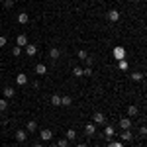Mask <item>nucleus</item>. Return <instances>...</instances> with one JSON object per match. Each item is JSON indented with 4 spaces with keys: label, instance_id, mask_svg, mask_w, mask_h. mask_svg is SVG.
<instances>
[{
    "label": "nucleus",
    "instance_id": "f257e3e1",
    "mask_svg": "<svg viewBox=\"0 0 147 147\" xmlns=\"http://www.w3.org/2000/svg\"><path fill=\"white\" fill-rule=\"evenodd\" d=\"M112 55H114V59L116 61H120V59H125V49L122 45H116L112 49Z\"/></svg>",
    "mask_w": 147,
    "mask_h": 147
},
{
    "label": "nucleus",
    "instance_id": "f03ea898",
    "mask_svg": "<svg viewBox=\"0 0 147 147\" xmlns=\"http://www.w3.org/2000/svg\"><path fill=\"white\" fill-rule=\"evenodd\" d=\"M106 18H108V22H112V24L120 22V12H118V10H108Z\"/></svg>",
    "mask_w": 147,
    "mask_h": 147
},
{
    "label": "nucleus",
    "instance_id": "7ed1b4c3",
    "mask_svg": "<svg viewBox=\"0 0 147 147\" xmlns=\"http://www.w3.org/2000/svg\"><path fill=\"white\" fill-rule=\"evenodd\" d=\"M104 122H106V118H104L102 112H96L94 116H92V124L94 125H104Z\"/></svg>",
    "mask_w": 147,
    "mask_h": 147
},
{
    "label": "nucleus",
    "instance_id": "20e7f679",
    "mask_svg": "<svg viewBox=\"0 0 147 147\" xmlns=\"http://www.w3.org/2000/svg\"><path fill=\"white\" fill-rule=\"evenodd\" d=\"M14 137H16L18 143H24V141L28 139V131H26V129H18V131L14 134Z\"/></svg>",
    "mask_w": 147,
    "mask_h": 147
},
{
    "label": "nucleus",
    "instance_id": "39448f33",
    "mask_svg": "<svg viewBox=\"0 0 147 147\" xmlns=\"http://www.w3.org/2000/svg\"><path fill=\"white\" fill-rule=\"evenodd\" d=\"M134 139V134H131V129H124L122 134H120V141H131Z\"/></svg>",
    "mask_w": 147,
    "mask_h": 147
},
{
    "label": "nucleus",
    "instance_id": "423d86ee",
    "mask_svg": "<svg viewBox=\"0 0 147 147\" xmlns=\"http://www.w3.org/2000/svg\"><path fill=\"white\" fill-rule=\"evenodd\" d=\"M16 84H20V86H26V84H28V77H26L24 73H18V75H16Z\"/></svg>",
    "mask_w": 147,
    "mask_h": 147
},
{
    "label": "nucleus",
    "instance_id": "0eeeda50",
    "mask_svg": "<svg viewBox=\"0 0 147 147\" xmlns=\"http://www.w3.org/2000/svg\"><path fill=\"white\" fill-rule=\"evenodd\" d=\"M51 139H53V131H51V129H41V141H51Z\"/></svg>",
    "mask_w": 147,
    "mask_h": 147
},
{
    "label": "nucleus",
    "instance_id": "6e6552de",
    "mask_svg": "<svg viewBox=\"0 0 147 147\" xmlns=\"http://www.w3.org/2000/svg\"><path fill=\"white\" fill-rule=\"evenodd\" d=\"M16 45L18 47H26L28 45V37H26V34H20L18 37H16Z\"/></svg>",
    "mask_w": 147,
    "mask_h": 147
},
{
    "label": "nucleus",
    "instance_id": "1a4fd4ad",
    "mask_svg": "<svg viewBox=\"0 0 147 147\" xmlns=\"http://www.w3.org/2000/svg\"><path fill=\"white\" fill-rule=\"evenodd\" d=\"M84 134H86V136H94V134H96V125L92 124V122H88V124L84 125Z\"/></svg>",
    "mask_w": 147,
    "mask_h": 147
},
{
    "label": "nucleus",
    "instance_id": "9d476101",
    "mask_svg": "<svg viewBox=\"0 0 147 147\" xmlns=\"http://www.w3.org/2000/svg\"><path fill=\"white\" fill-rule=\"evenodd\" d=\"M120 127L122 129H131V118H122L120 120Z\"/></svg>",
    "mask_w": 147,
    "mask_h": 147
},
{
    "label": "nucleus",
    "instance_id": "9b49d317",
    "mask_svg": "<svg viewBox=\"0 0 147 147\" xmlns=\"http://www.w3.org/2000/svg\"><path fill=\"white\" fill-rule=\"evenodd\" d=\"M35 129H37V122H35V120H30V122L26 124V131H28V134H34Z\"/></svg>",
    "mask_w": 147,
    "mask_h": 147
},
{
    "label": "nucleus",
    "instance_id": "f8f14e48",
    "mask_svg": "<svg viewBox=\"0 0 147 147\" xmlns=\"http://www.w3.org/2000/svg\"><path fill=\"white\" fill-rule=\"evenodd\" d=\"M35 53H37V47L34 45V43H28L26 45V55H30V57H34Z\"/></svg>",
    "mask_w": 147,
    "mask_h": 147
},
{
    "label": "nucleus",
    "instance_id": "ddd939ff",
    "mask_svg": "<svg viewBox=\"0 0 147 147\" xmlns=\"http://www.w3.org/2000/svg\"><path fill=\"white\" fill-rule=\"evenodd\" d=\"M2 94H4V98H6V100H8V98H12V96H14V94H16V90H14V88H12V86H6V88H4V90H2Z\"/></svg>",
    "mask_w": 147,
    "mask_h": 147
},
{
    "label": "nucleus",
    "instance_id": "4468645a",
    "mask_svg": "<svg viewBox=\"0 0 147 147\" xmlns=\"http://www.w3.org/2000/svg\"><path fill=\"white\" fill-rule=\"evenodd\" d=\"M35 73H37V75H45V73H47V65L37 63V65H35Z\"/></svg>",
    "mask_w": 147,
    "mask_h": 147
},
{
    "label": "nucleus",
    "instance_id": "2eb2a0df",
    "mask_svg": "<svg viewBox=\"0 0 147 147\" xmlns=\"http://www.w3.org/2000/svg\"><path fill=\"white\" fill-rule=\"evenodd\" d=\"M18 22L22 24V26L30 22V16H28V12H20V16H18Z\"/></svg>",
    "mask_w": 147,
    "mask_h": 147
},
{
    "label": "nucleus",
    "instance_id": "dca6fc26",
    "mask_svg": "<svg viewBox=\"0 0 147 147\" xmlns=\"http://www.w3.org/2000/svg\"><path fill=\"white\" fill-rule=\"evenodd\" d=\"M104 136L106 137H114L116 136V129H114L112 125H106V127H104Z\"/></svg>",
    "mask_w": 147,
    "mask_h": 147
},
{
    "label": "nucleus",
    "instance_id": "f3484780",
    "mask_svg": "<svg viewBox=\"0 0 147 147\" xmlns=\"http://www.w3.org/2000/svg\"><path fill=\"white\" fill-rule=\"evenodd\" d=\"M59 55H61V51H59V49H57V47H51V49H49V57H51V59H59Z\"/></svg>",
    "mask_w": 147,
    "mask_h": 147
},
{
    "label": "nucleus",
    "instance_id": "a211bd4d",
    "mask_svg": "<svg viewBox=\"0 0 147 147\" xmlns=\"http://www.w3.org/2000/svg\"><path fill=\"white\" fill-rule=\"evenodd\" d=\"M118 69H120V71H127V69H129V63H127L125 59H120V61H118Z\"/></svg>",
    "mask_w": 147,
    "mask_h": 147
},
{
    "label": "nucleus",
    "instance_id": "6ab92c4d",
    "mask_svg": "<svg viewBox=\"0 0 147 147\" xmlns=\"http://www.w3.org/2000/svg\"><path fill=\"white\" fill-rule=\"evenodd\" d=\"M137 106H127V118H134V116H137Z\"/></svg>",
    "mask_w": 147,
    "mask_h": 147
},
{
    "label": "nucleus",
    "instance_id": "aec40b11",
    "mask_svg": "<svg viewBox=\"0 0 147 147\" xmlns=\"http://www.w3.org/2000/svg\"><path fill=\"white\" fill-rule=\"evenodd\" d=\"M129 79L134 80V82H139V80H143V73H131Z\"/></svg>",
    "mask_w": 147,
    "mask_h": 147
},
{
    "label": "nucleus",
    "instance_id": "412c9836",
    "mask_svg": "<svg viewBox=\"0 0 147 147\" xmlns=\"http://www.w3.org/2000/svg\"><path fill=\"white\" fill-rule=\"evenodd\" d=\"M75 137H77V131H75V129H67V134H65V139H67V141H73Z\"/></svg>",
    "mask_w": 147,
    "mask_h": 147
},
{
    "label": "nucleus",
    "instance_id": "4be33fe9",
    "mask_svg": "<svg viewBox=\"0 0 147 147\" xmlns=\"http://www.w3.org/2000/svg\"><path fill=\"white\" fill-rule=\"evenodd\" d=\"M71 104H73L71 96H61V106H71Z\"/></svg>",
    "mask_w": 147,
    "mask_h": 147
},
{
    "label": "nucleus",
    "instance_id": "5701e85b",
    "mask_svg": "<svg viewBox=\"0 0 147 147\" xmlns=\"http://www.w3.org/2000/svg\"><path fill=\"white\" fill-rule=\"evenodd\" d=\"M51 104H53V106H61V96H59V94H53V96H51Z\"/></svg>",
    "mask_w": 147,
    "mask_h": 147
},
{
    "label": "nucleus",
    "instance_id": "b1692460",
    "mask_svg": "<svg viewBox=\"0 0 147 147\" xmlns=\"http://www.w3.org/2000/svg\"><path fill=\"white\" fill-rule=\"evenodd\" d=\"M6 110H8V100L0 98V112H6Z\"/></svg>",
    "mask_w": 147,
    "mask_h": 147
},
{
    "label": "nucleus",
    "instance_id": "393cba45",
    "mask_svg": "<svg viewBox=\"0 0 147 147\" xmlns=\"http://www.w3.org/2000/svg\"><path fill=\"white\" fill-rule=\"evenodd\" d=\"M77 55H79V59H80V61H86V59H88V53H86L84 49H80V51L77 53Z\"/></svg>",
    "mask_w": 147,
    "mask_h": 147
},
{
    "label": "nucleus",
    "instance_id": "a878e982",
    "mask_svg": "<svg viewBox=\"0 0 147 147\" xmlns=\"http://www.w3.org/2000/svg\"><path fill=\"white\" fill-rule=\"evenodd\" d=\"M108 147H124V141H120V139H118V141H110Z\"/></svg>",
    "mask_w": 147,
    "mask_h": 147
},
{
    "label": "nucleus",
    "instance_id": "bb28decb",
    "mask_svg": "<svg viewBox=\"0 0 147 147\" xmlns=\"http://www.w3.org/2000/svg\"><path fill=\"white\" fill-rule=\"evenodd\" d=\"M12 55H14V57H20V55H22V47L16 45L14 49H12Z\"/></svg>",
    "mask_w": 147,
    "mask_h": 147
},
{
    "label": "nucleus",
    "instance_id": "cd10ccee",
    "mask_svg": "<svg viewBox=\"0 0 147 147\" xmlns=\"http://www.w3.org/2000/svg\"><path fill=\"white\" fill-rule=\"evenodd\" d=\"M73 75H75V77H82V69L80 67H73Z\"/></svg>",
    "mask_w": 147,
    "mask_h": 147
},
{
    "label": "nucleus",
    "instance_id": "c85d7f7f",
    "mask_svg": "<svg viewBox=\"0 0 147 147\" xmlns=\"http://www.w3.org/2000/svg\"><path fill=\"white\" fill-rule=\"evenodd\" d=\"M67 145H69V141H67V139H65V137L57 141V147H67Z\"/></svg>",
    "mask_w": 147,
    "mask_h": 147
},
{
    "label": "nucleus",
    "instance_id": "c756f323",
    "mask_svg": "<svg viewBox=\"0 0 147 147\" xmlns=\"http://www.w3.org/2000/svg\"><path fill=\"white\" fill-rule=\"evenodd\" d=\"M90 75H92V69H90V67L82 69V77H90Z\"/></svg>",
    "mask_w": 147,
    "mask_h": 147
},
{
    "label": "nucleus",
    "instance_id": "7c9ffc66",
    "mask_svg": "<svg viewBox=\"0 0 147 147\" xmlns=\"http://www.w3.org/2000/svg\"><path fill=\"white\" fill-rule=\"evenodd\" d=\"M6 43H8L6 35H0V47H6Z\"/></svg>",
    "mask_w": 147,
    "mask_h": 147
},
{
    "label": "nucleus",
    "instance_id": "2f4dec72",
    "mask_svg": "<svg viewBox=\"0 0 147 147\" xmlns=\"http://www.w3.org/2000/svg\"><path fill=\"white\" fill-rule=\"evenodd\" d=\"M139 134H141V136H147V127H145V125L139 127Z\"/></svg>",
    "mask_w": 147,
    "mask_h": 147
},
{
    "label": "nucleus",
    "instance_id": "473e14b6",
    "mask_svg": "<svg viewBox=\"0 0 147 147\" xmlns=\"http://www.w3.org/2000/svg\"><path fill=\"white\" fill-rule=\"evenodd\" d=\"M4 6H6V8H12V6H14V0H6Z\"/></svg>",
    "mask_w": 147,
    "mask_h": 147
},
{
    "label": "nucleus",
    "instance_id": "72a5a7b5",
    "mask_svg": "<svg viewBox=\"0 0 147 147\" xmlns=\"http://www.w3.org/2000/svg\"><path fill=\"white\" fill-rule=\"evenodd\" d=\"M34 147H43V145H41V143H34Z\"/></svg>",
    "mask_w": 147,
    "mask_h": 147
},
{
    "label": "nucleus",
    "instance_id": "f704fd0d",
    "mask_svg": "<svg viewBox=\"0 0 147 147\" xmlns=\"http://www.w3.org/2000/svg\"><path fill=\"white\" fill-rule=\"evenodd\" d=\"M77 147H86V143H79V145H77Z\"/></svg>",
    "mask_w": 147,
    "mask_h": 147
},
{
    "label": "nucleus",
    "instance_id": "c9c22d12",
    "mask_svg": "<svg viewBox=\"0 0 147 147\" xmlns=\"http://www.w3.org/2000/svg\"><path fill=\"white\" fill-rule=\"evenodd\" d=\"M51 147H57V143H51Z\"/></svg>",
    "mask_w": 147,
    "mask_h": 147
},
{
    "label": "nucleus",
    "instance_id": "e433bc0d",
    "mask_svg": "<svg viewBox=\"0 0 147 147\" xmlns=\"http://www.w3.org/2000/svg\"><path fill=\"white\" fill-rule=\"evenodd\" d=\"M14 2H16V0H14Z\"/></svg>",
    "mask_w": 147,
    "mask_h": 147
},
{
    "label": "nucleus",
    "instance_id": "4c0bfd02",
    "mask_svg": "<svg viewBox=\"0 0 147 147\" xmlns=\"http://www.w3.org/2000/svg\"><path fill=\"white\" fill-rule=\"evenodd\" d=\"M0 147H2V145H0Z\"/></svg>",
    "mask_w": 147,
    "mask_h": 147
}]
</instances>
